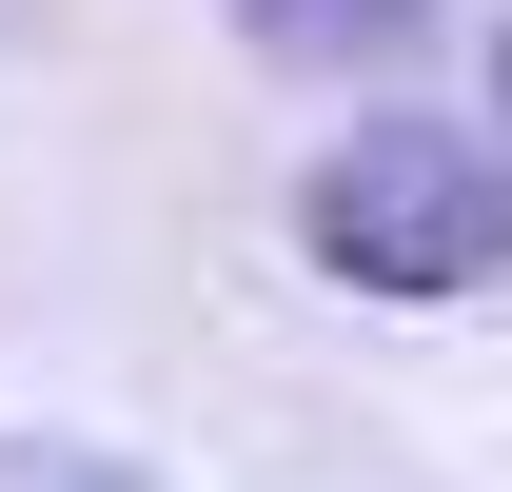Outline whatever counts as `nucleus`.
I'll return each instance as SVG.
<instances>
[{
  "label": "nucleus",
  "mask_w": 512,
  "mask_h": 492,
  "mask_svg": "<svg viewBox=\"0 0 512 492\" xmlns=\"http://www.w3.org/2000/svg\"><path fill=\"white\" fill-rule=\"evenodd\" d=\"M0 492H158V473H119V453H79V433H0Z\"/></svg>",
  "instance_id": "3"
},
{
  "label": "nucleus",
  "mask_w": 512,
  "mask_h": 492,
  "mask_svg": "<svg viewBox=\"0 0 512 492\" xmlns=\"http://www.w3.org/2000/svg\"><path fill=\"white\" fill-rule=\"evenodd\" d=\"M414 20H434V0H237V40H256V60H296V79H375V60H414Z\"/></svg>",
  "instance_id": "2"
},
{
  "label": "nucleus",
  "mask_w": 512,
  "mask_h": 492,
  "mask_svg": "<svg viewBox=\"0 0 512 492\" xmlns=\"http://www.w3.org/2000/svg\"><path fill=\"white\" fill-rule=\"evenodd\" d=\"M493 119H512V40H493ZM493 158H512V138H493Z\"/></svg>",
  "instance_id": "4"
},
{
  "label": "nucleus",
  "mask_w": 512,
  "mask_h": 492,
  "mask_svg": "<svg viewBox=\"0 0 512 492\" xmlns=\"http://www.w3.org/2000/svg\"><path fill=\"white\" fill-rule=\"evenodd\" d=\"M296 237H316L335 296L453 315V296L512 256V158H493L473 119H355L316 178H296Z\"/></svg>",
  "instance_id": "1"
}]
</instances>
